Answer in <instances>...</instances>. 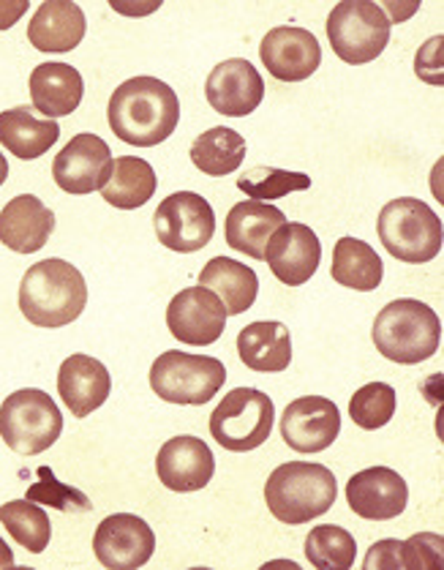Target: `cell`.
<instances>
[{"mask_svg":"<svg viewBox=\"0 0 444 570\" xmlns=\"http://www.w3.org/2000/svg\"><path fill=\"white\" fill-rule=\"evenodd\" d=\"M6 178H9V161H6V156L0 154V186L6 184Z\"/></svg>","mask_w":444,"mask_h":570,"instance_id":"obj_39","label":"cell"},{"mask_svg":"<svg viewBox=\"0 0 444 570\" xmlns=\"http://www.w3.org/2000/svg\"><path fill=\"white\" fill-rule=\"evenodd\" d=\"M322 244L312 227L300 222H287L270 235L265 246V263L273 276L287 287H300L319 268Z\"/></svg>","mask_w":444,"mask_h":570,"instance_id":"obj_15","label":"cell"},{"mask_svg":"<svg viewBox=\"0 0 444 570\" xmlns=\"http://www.w3.org/2000/svg\"><path fill=\"white\" fill-rule=\"evenodd\" d=\"M158 481L169 491H199L205 489L216 475V459H213L208 442L199 436L180 434L161 445L156 459Z\"/></svg>","mask_w":444,"mask_h":570,"instance_id":"obj_18","label":"cell"},{"mask_svg":"<svg viewBox=\"0 0 444 570\" xmlns=\"http://www.w3.org/2000/svg\"><path fill=\"white\" fill-rule=\"evenodd\" d=\"M237 189L246 191L257 203H270V199H282L292 191L312 189V178L306 173H289V169L254 167L243 178H237Z\"/></svg>","mask_w":444,"mask_h":570,"instance_id":"obj_34","label":"cell"},{"mask_svg":"<svg viewBox=\"0 0 444 570\" xmlns=\"http://www.w3.org/2000/svg\"><path fill=\"white\" fill-rule=\"evenodd\" d=\"M246 159V139L237 135L235 129L227 126H216L199 135L191 145V161L199 173L210 175V178H224V175L235 173Z\"/></svg>","mask_w":444,"mask_h":570,"instance_id":"obj_31","label":"cell"},{"mask_svg":"<svg viewBox=\"0 0 444 570\" xmlns=\"http://www.w3.org/2000/svg\"><path fill=\"white\" fill-rule=\"evenodd\" d=\"M156 535L145 519L134 513H112L93 535V554L105 568L134 570L154 557Z\"/></svg>","mask_w":444,"mask_h":570,"instance_id":"obj_12","label":"cell"},{"mask_svg":"<svg viewBox=\"0 0 444 570\" xmlns=\"http://www.w3.org/2000/svg\"><path fill=\"white\" fill-rule=\"evenodd\" d=\"M107 120L120 142H129L134 148H154L178 129V94L156 77H134L112 90Z\"/></svg>","mask_w":444,"mask_h":570,"instance_id":"obj_1","label":"cell"},{"mask_svg":"<svg viewBox=\"0 0 444 570\" xmlns=\"http://www.w3.org/2000/svg\"><path fill=\"white\" fill-rule=\"evenodd\" d=\"M39 478L41 481L33 483V487L28 489V500L41 502V505H52V508H58V511H75V513H85L93 508L82 491L69 489V487H63L60 481H55L52 470H47V466H41Z\"/></svg>","mask_w":444,"mask_h":570,"instance_id":"obj_36","label":"cell"},{"mask_svg":"<svg viewBox=\"0 0 444 570\" xmlns=\"http://www.w3.org/2000/svg\"><path fill=\"white\" fill-rule=\"evenodd\" d=\"M205 96L216 112L229 115V118H246L265 99V82L248 60L229 58L210 71L208 82H205Z\"/></svg>","mask_w":444,"mask_h":570,"instance_id":"obj_19","label":"cell"},{"mask_svg":"<svg viewBox=\"0 0 444 570\" xmlns=\"http://www.w3.org/2000/svg\"><path fill=\"white\" fill-rule=\"evenodd\" d=\"M55 233V214L33 194H20L0 210V244L17 254H33Z\"/></svg>","mask_w":444,"mask_h":570,"instance_id":"obj_21","label":"cell"},{"mask_svg":"<svg viewBox=\"0 0 444 570\" xmlns=\"http://www.w3.org/2000/svg\"><path fill=\"white\" fill-rule=\"evenodd\" d=\"M306 557L316 570H346L355 566L357 543L344 527L322 524L308 532Z\"/></svg>","mask_w":444,"mask_h":570,"instance_id":"obj_33","label":"cell"},{"mask_svg":"<svg viewBox=\"0 0 444 570\" xmlns=\"http://www.w3.org/2000/svg\"><path fill=\"white\" fill-rule=\"evenodd\" d=\"M376 350L393 363L415 366L436 355L442 344L440 314L415 298H401L387 303L374 320Z\"/></svg>","mask_w":444,"mask_h":570,"instance_id":"obj_4","label":"cell"},{"mask_svg":"<svg viewBox=\"0 0 444 570\" xmlns=\"http://www.w3.org/2000/svg\"><path fill=\"white\" fill-rule=\"evenodd\" d=\"M28 0H9V3H0V30H9L17 26L22 14L28 11Z\"/></svg>","mask_w":444,"mask_h":570,"instance_id":"obj_37","label":"cell"},{"mask_svg":"<svg viewBox=\"0 0 444 570\" xmlns=\"http://www.w3.org/2000/svg\"><path fill=\"white\" fill-rule=\"evenodd\" d=\"M85 11L71 0H47L28 26V41L41 52H71L85 39Z\"/></svg>","mask_w":444,"mask_h":570,"instance_id":"obj_22","label":"cell"},{"mask_svg":"<svg viewBox=\"0 0 444 570\" xmlns=\"http://www.w3.org/2000/svg\"><path fill=\"white\" fill-rule=\"evenodd\" d=\"M395 387L387 382H368L349 399V417L366 432L387 426L395 415Z\"/></svg>","mask_w":444,"mask_h":570,"instance_id":"obj_35","label":"cell"},{"mask_svg":"<svg viewBox=\"0 0 444 570\" xmlns=\"http://www.w3.org/2000/svg\"><path fill=\"white\" fill-rule=\"evenodd\" d=\"M199 287L216 293L229 317H237L257 303L259 276L237 259L213 257L199 273Z\"/></svg>","mask_w":444,"mask_h":570,"instance_id":"obj_27","label":"cell"},{"mask_svg":"<svg viewBox=\"0 0 444 570\" xmlns=\"http://www.w3.org/2000/svg\"><path fill=\"white\" fill-rule=\"evenodd\" d=\"M158 189L156 169L139 156H120L112 159V173L101 189V199L120 210L142 208L148 199H154Z\"/></svg>","mask_w":444,"mask_h":570,"instance_id":"obj_28","label":"cell"},{"mask_svg":"<svg viewBox=\"0 0 444 570\" xmlns=\"http://www.w3.org/2000/svg\"><path fill=\"white\" fill-rule=\"evenodd\" d=\"M259 55L265 69L282 82L308 80L322 63V47L316 36L297 26H282L265 33Z\"/></svg>","mask_w":444,"mask_h":570,"instance_id":"obj_16","label":"cell"},{"mask_svg":"<svg viewBox=\"0 0 444 570\" xmlns=\"http://www.w3.org/2000/svg\"><path fill=\"white\" fill-rule=\"evenodd\" d=\"M14 566V551L9 549V543L0 538V568H11Z\"/></svg>","mask_w":444,"mask_h":570,"instance_id":"obj_38","label":"cell"},{"mask_svg":"<svg viewBox=\"0 0 444 570\" xmlns=\"http://www.w3.org/2000/svg\"><path fill=\"white\" fill-rule=\"evenodd\" d=\"M58 120L36 118L33 107H14L0 112V145L17 159H39L58 142Z\"/></svg>","mask_w":444,"mask_h":570,"instance_id":"obj_25","label":"cell"},{"mask_svg":"<svg viewBox=\"0 0 444 570\" xmlns=\"http://www.w3.org/2000/svg\"><path fill=\"white\" fill-rule=\"evenodd\" d=\"M338 404L325 396H300L282 415L284 442L297 453H322L338 440Z\"/></svg>","mask_w":444,"mask_h":570,"instance_id":"obj_14","label":"cell"},{"mask_svg":"<svg viewBox=\"0 0 444 570\" xmlns=\"http://www.w3.org/2000/svg\"><path fill=\"white\" fill-rule=\"evenodd\" d=\"M88 306V284L75 265L50 257L30 265L20 284V312L36 327H63Z\"/></svg>","mask_w":444,"mask_h":570,"instance_id":"obj_2","label":"cell"},{"mask_svg":"<svg viewBox=\"0 0 444 570\" xmlns=\"http://www.w3.org/2000/svg\"><path fill=\"white\" fill-rule=\"evenodd\" d=\"M282 224H287V216L276 205L246 199V203H237L229 210L227 222H224V235H227V244L235 252L246 254L251 259H265L267 240Z\"/></svg>","mask_w":444,"mask_h":570,"instance_id":"obj_23","label":"cell"},{"mask_svg":"<svg viewBox=\"0 0 444 570\" xmlns=\"http://www.w3.org/2000/svg\"><path fill=\"white\" fill-rule=\"evenodd\" d=\"M112 173V150L99 135H77L55 156L52 178L66 194L101 191Z\"/></svg>","mask_w":444,"mask_h":570,"instance_id":"obj_13","label":"cell"},{"mask_svg":"<svg viewBox=\"0 0 444 570\" xmlns=\"http://www.w3.org/2000/svg\"><path fill=\"white\" fill-rule=\"evenodd\" d=\"M391 17L368 0H344L327 17V39L344 63L363 66L379 58L391 41Z\"/></svg>","mask_w":444,"mask_h":570,"instance_id":"obj_8","label":"cell"},{"mask_svg":"<svg viewBox=\"0 0 444 570\" xmlns=\"http://www.w3.org/2000/svg\"><path fill=\"white\" fill-rule=\"evenodd\" d=\"M63 415L50 393L39 387L17 391L0 404V436L20 456H39L58 442Z\"/></svg>","mask_w":444,"mask_h":570,"instance_id":"obj_6","label":"cell"},{"mask_svg":"<svg viewBox=\"0 0 444 570\" xmlns=\"http://www.w3.org/2000/svg\"><path fill=\"white\" fill-rule=\"evenodd\" d=\"M85 96L82 75L69 63H41L30 75V99L33 109L45 118H63L77 112Z\"/></svg>","mask_w":444,"mask_h":570,"instance_id":"obj_24","label":"cell"},{"mask_svg":"<svg viewBox=\"0 0 444 570\" xmlns=\"http://www.w3.org/2000/svg\"><path fill=\"white\" fill-rule=\"evenodd\" d=\"M338 483L327 466L312 462H287L270 472L265 502L284 524H306L336 505Z\"/></svg>","mask_w":444,"mask_h":570,"instance_id":"obj_3","label":"cell"},{"mask_svg":"<svg viewBox=\"0 0 444 570\" xmlns=\"http://www.w3.org/2000/svg\"><path fill=\"white\" fill-rule=\"evenodd\" d=\"M237 355L251 372L278 374L292 363V336L284 323H251L237 333Z\"/></svg>","mask_w":444,"mask_h":570,"instance_id":"obj_26","label":"cell"},{"mask_svg":"<svg viewBox=\"0 0 444 570\" xmlns=\"http://www.w3.org/2000/svg\"><path fill=\"white\" fill-rule=\"evenodd\" d=\"M352 513L368 521H391L406 511L410 487L391 466H368L346 483Z\"/></svg>","mask_w":444,"mask_h":570,"instance_id":"obj_17","label":"cell"},{"mask_svg":"<svg viewBox=\"0 0 444 570\" xmlns=\"http://www.w3.org/2000/svg\"><path fill=\"white\" fill-rule=\"evenodd\" d=\"M333 278L346 289H357V293H371L382 284L385 276V265L382 257L361 238H341L333 248Z\"/></svg>","mask_w":444,"mask_h":570,"instance_id":"obj_29","label":"cell"},{"mask_svg":"<svg viewBox=\"0 0 444 570\" xmlns=\"http://www.w3.org/2000/svg\"><path fill=\"white\" fill-rule=\"evenodd\" d=\"M0 524L9 530V535L17 543L26 546L33 554H41L50 546V517H47L45 508L33 505V500H11L0 505Z\"/></svg>","mask_w":444,"mask_h":570,"instance_id":"obj_32","label":"cell"},{"mask_svg":"<svg viewBox=\"0 0 444 570\" xmlns=\"http://www.w3.org/2000/svg\"><path fill=\"white\" fill-rule=\"evenodd\" d=\"M227 308L221 298L205 287H188L175 295L167 306V327L178 342L191 347H208L224 336Z\"/></svg>","mask_w":444,"mask_h":570,"instance_id":"obj_11","label":"cell"},{"mask_svg":"<svg viewBox=\"0 0 444 570\" xmlns=\"http://www.w3.org/2000/svg\"><path fill=\"white\" fill-rule=\"evenodd\" d=\"M442 566V535H423L410 538V541H387L374 543L368 549L366 570H379V568H436Z\"/></svg>","mask_w":444,"mask_h":570,"instance_id":"obj_30","label":"cell"},{"mask_svg":"<svg viewBox=\"0 0 444 570\" xmlns=\"http://www.w3.org/2000/svg\"><path fill=\"white\" fill-rule=\"evenodd\" d=\"M382 246L395 259L410 265L431 263L440 257L444 244V229L440 216L415 197H401L382 208L376 222Z\"/></svg>","mask_w":444,"mask_h":570,"instance_id":"obj_5","label":"cell"},{"mask_svg":"<svg viewBox=\"0 0 444 570\" xmlns=\"http://www.w3.org/2000/svg\"><path fill=\"white\" fill-rule=\"evenodd\" d=\"M227 382V368L218 357L191 355L169 350L156 357L150 366V387L158 399L169 404L199 407L208 404Z\"/></svg>","mask_w":444,"mask_h":570,"instance_id":"obj_7","label":"cell"},{"mask_svg":"<svg viewBox=\"0 0 444 570\" xmlns=\"http://www.w3.org/2000/svg\"><path fill=\"white\" fill-rule=\"evenodd\" d=\"M154 222L158 240L178 254L199 252L216 235V214L210 203L194 191H178L161 199Z\"/></svg>","mask_w":444,"mask_h":570,"instance_id":"obj_10","label":"cell"},{"mask_svg":"<svg viewBox=\"0 0 444 570\" xmlns=\"http://www.w3.org/2000/svg\"><path fill=\"white\" fill-rule=\"evenodd\" d=\"M276 421V407L257 387H235L210 415V434L233 453H248L265 445Z\"/></svg>","mask_w":444,"mask_h":570,"instance_id":"obj_9","label":"cell"},{"mask_svg":"<svg viewBox=\"0 0 444 570\" xmlns=\"http://www.w3.org/2000/svg\"><path fill=\"white\" fill-rule=\"evenodd\" d=\"M58 393L63 404L75 417H88L112 393V377L107 366L90 355H69L60 363L58 372Z\"/></svg>","mask_w":444,"mask_h":570,"instance_id":"obj_20","label":"cell"}]
</instances>
